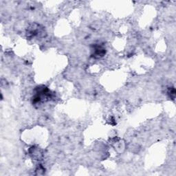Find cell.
<instances>
[{
	"label": "cell",
	"instance_id": "cell-1",
	"mask_svg": "<svg viewBox=\"0 0 176 176\" xmlns=\"http://www.w3.org/2000/svg\"><path fill=\"white\" fill-rule=\"evenodd\" d=\"M105 53V50L103 47L102 46H96L94 48V57L96 58H100L102 57Z\"/></svg>",
	"mask_w": 176,
	"mask_h": 176
}]
</instances>
